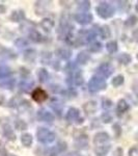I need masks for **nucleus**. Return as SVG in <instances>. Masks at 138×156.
<instances>
[{
	"mask_svg": "<svg viewBox=\"0 0 138 156\" xmlns=\"http://www.w3.org/2000/svg\"><path fill=\"white\" fill-rule=\"evenodd\" d=\"M97 73L101 77H109L113 73V67L108 62H103L97 68Z\"/></svg>",
	"mask_w": 138,
	"mask_h": 156,
	"instance_id": "7",
	"label": "nucleus"
},
{
	"mask_svg": "<svg viewBox=\"0 0 138 156\" xmlns=\"http://www.w3.org/2000/svg\"><path fill=\"white\" fill-rule=\"evenodd\" d=\"M102 107L104 108V109H109V108L112 107V101L110 99H107V98H105V99L102 100Z\"/></svg>",
	"mask_w": 138,
	"mask_h": 156,
	"instance_id": "39",
	"label": "nucleus"
},
{
	"mask_svg": "<svg viewBox=\"0 0 138 156\" xmlns=\"http://www.w3.org/2000/svg\"><path fill=\"white\" fill-rule=\"evenodd\" d=\"M129 109V104L127 103L126 100L124 99H120L119 102H117V105H116V112L119 115H122Z\"/></svg>",
	"mask_w": 138,
	"mask_h": 156,
	"instance_id": "14",
	"label": "nucleus"
},
{
	"mask_svg": "<svg viewBox=\"0 0 138 156\" xmlns=\"http://www.w3.org/2000/svg\"><path fill=\"white\" fill-rule=\"evenodd\" d=\"M28 36H29V39L31 40L32 42H34V43H40V42L42 41V39H43L42 34H40L37 30H36V29H31V30H30Z\"/></svg>",
	"mask_w": 138,
	"mask_h": 156,
	"instance_id": "21",
	"label": "nucleus"
},
{
	"mask_svg": "<svg viewBox=\"0 0 138 156\" xmlns=\"http://www.w3.org/2000/svg\"><path fill=\"white\" fill-rule=\"evenodd\" d=\"M37 119L42 122H46V123H52L54 121V115L49 112L47 109L42 108L37 112Z\"/></svg>",
	"mask_w": 138,
	"mask_h": 156,
	"instance_id": "8",
	"label": "nucleus"
},
{
	"mask_svg": "<svg viewBox=\"0 0 138 156\" xmlns=\"http://www.w3.org/2000/svg\"><path fill=\"white\" fill-rule=\"evenodd\" d=\"M129 156H138V148L134 147L129 151Z\"/></svg>",
	"mask_w": 138,
	"mask_h": 156,
	"instance_id": "42",
	"label": "nucleus"
},
{
	"mask_svg": "<svg viewBox=\"0 0 138 156\" xmlns=\"http://www.w3.org/2000/svg\"><path fill=\"white\" fill-rule=\"evenodd\" d=\"M110 137H109V134L106 132H99L95 135L94 137V143L96 144L97 146H102V145H105L107 142H109Z\"/></svg>",
	"mask_w": 138,
	"mask_h": 156,
	"instance_id": "10",
	"label": "nucleus"
},
{
	"mask_svg": "<svg viewBox=\"0 0 138 156\" xmlns=\"http://www.w3.org/2000/svg\"><path fill=\"white\" fill-rule=\"evenodd\" d=\"M66 149H67V144H64V143H59L56 147L52 148V149L50 150V154L49 155L50 156H56L57 154H59V153L64 152Z\"/></svg>",
	"mask_w": 138,
	"mask_h": 156,
	"instance_id": "17",
	"label": "nucleus"
},
{
	"mask_svg": "<svg viewBox=\"0 0 138 156\" xmlns=\"http://www.w3.org/2000/svg\"><path fill=\"white\" fill-rule=\"evenodd\" d=\"M50 107L56 112V115H58V117H60V115H62V112H64V105H62V103H60L59 101H56V100L51 101V103H50Z\"/></svg>",
	"mask_w": 138,
	"mask_h": 156,
	"instance_id": "15",
	"label": "nucleus"
},
{
	"mask_svg": "<svg viewBox=\"0 0 138 156\" xmlns=\"http://www.w3.org/2000/svg\"><path fill=\"white\" fill-rule=\"evenodd\" d=\"M84 112H86L87 115H91V114H95L97 112V108H98V105H97V102L96 101H88L84 104Z\"/></svg>",
	"mask_w": 138,
	"mask_h": 156,
	"instance_id": "13",
	"label": "nucleus"
},
{
	"mask_svg": "<svg viewBox=\"0 0 138 156\" xmlns=\"http://www.w3.org/2000/svg\"><path fill=\"white\" fill-rule=\"evenodd\" d=\"M106 49H107V51H108L110 54L115 53V52L117 51V49H119V47H117V43L115 41L108 42V43H107V45H106Z\"/></svg>",
	"mask_w": 138,
	"mask_h": 156,
	"instance_id": "29",
	"label": "nucleus"
},
{
	"mask_svg": "<svg viewBox=\"0 0 138 156\" xmlns=\"http://www.w3.org/2000/svg\"><path fill=\"white\" fill-rule=\"evenodd\" d=\"M47 98H48L47 93L44 90L40 89V87H37V89H36L32 92V99L39 103L44 102L45 100H47Z\"/></svg>",
	"mask_w": 138,
	"mask_h": 156,
	"instance_id": "9",
	"label": "nucleus"
},
{
	"mask_svg": "<svg viewBox=\"0 0 138 156\" xmlns=\"http://www.w3.org/2000/svg\"><path fill=\"white\" fill-rule=\"evenodd\" d=\"M24 58L27 60H33L36 58V51L34 50H27V51H25Z\"/></svg>",
	"mask_w": 138,
	"mask_h": 156,
	"instance_id": "36",
	"label": "nucleus"
},
{
	"mask_svg": "<svg viewBox=\"0 0 138 156\" xmlns=\"http://www.w3.org/2000/svg\"><path fill=\"white\" fill-rule=\"evenodd\" d=\"M117 6L120 12H128L130 9V3L128 1H117Z\"/></svg>",
	"mask_w": 138,
	"mask_h": 156,
	"instance_id": "32",
	"label": "nucleus"
},
{
	"mask_svg": "<svg viewBox=\"0 0 138 156\" xmlns=\"http://www.w3.org/2000/svg\"><path fill=\"white\" fill-rule=\"evenodd\" d=\"M56 55L58 57H60L61 59L67 60L72 56V51L69 49H66V48H61V49L56 50Z\"/></svg>",
	"mask_w": 138,
	"mask_h": 156,
	"instance_id": "18",
	"label": "nucleus"
},
{
	"mask_svg": "<svg viewBox=\"0 0 138 156\" xmlns=\"http://www.w3.org/2000/svg\"><path fill=\"white\" fill-rule=\"evenodd\" d=\"M96 12L101 18L108 19V18H111L114 15L115 9L111 4L106 3V2H101V3L96 7Z\"/></svg>",
	"mask_w": 138,
	"mask_h": 156,
	"instance_id": "3",
	"label": "nucleus"
},
{
	"mask_svg": "<svg viewBox=\"0 0 138 156\" xmlns=\"http://www.w3.org/2000/svg\"><path fill=\"white\" fill-rule=\"evenodd\" d=\"M78 3V7L82 11H88L90 7V2L89 1H77Z\"/></svg>",
	"mask_w": 138,
	"mask_h": 156,
	"instance_id": "37",
	"label": "nucleus"
},
{
	"mask_svg": "<svg viewBox=\"0 0 138 156\" xmlns=\"http://www.w3.org/2000/svg\"><path fill=\"white\" fill-rule=\"evenodd\" d=\"M36 137L37 140L43 143V144H51L52 142L55 140V137L56 136H55V133L52 132L51 130L41 127L36 131Z\"/></svg>",
	"mask_w": 138,
	"mask_h": 156,
	"instance_id": "2",
	"label": "nucleus"
},
{
	"mask_svg": "<svg viewBox=\"0 0 138 156\" xmlns=\"http://www.w3.org/2000/svg\"><path fill=\"white\" fill-rule=\"evenodd\" d=\"M124 81H125L124 76H122V75H117V76H115L113 79H112V85L115 87H120V85L124 83Z\"/></svg>",
	"mask_w": 138,
	"mask_h": 156,
	"instance_id": "30",
	"label": "nucleus"
},
{
	"mask_svg": "<svg viewBox=\"0 0 138 156\" xmlns=\"http://www.w3.org/2000/svg\"><path fill=\"white\" fill-rule=\"evenodd\" d=\"M25 19V12L23 11H15L12 12L11 20L14 22H21Z\"/></svg>",
	"mask_w": 138,
	"mask_h": 156,
	"instance_id": "19",
	"label": "nucleus"
},
{
	"mask_svg": "<svg viewBox=\"0 0 138 156\" xmlns=\"http://www.w3.org/2000/svg\"><path fill=\"white\" fill-rule=\"evenodd\" d=\"M132 37H133V40L138 43V28H136L132 32Z\"/></svg>",
	"mask_w": 138,
	"mask_h": 156,
	"instance_id": "44",
	"label": "nucleus"
},
{
	"mask_svg": "<svg viewBox=\"0 0 138 156\" xmlns=\"http://www.w3.org/2000/svg\"><path fill=\"white\" fill-rule=\"evenodd\" d=\"M66 119L69 123H78V124H81L83 122V119L80 118V112L75 107H71L67 110Z\"/></svg>",
	"mask_w": 138,
	"mask_h": 156,
	"instance_id": "5",
	"label": "nucleus"
},
{
	"mask_svg": "<svg viewBox=\"0 0 138 156\" xmlns=\"http://www.w3.org/2000/svg\"><path fill=\"white\" fill-rule=\"evenodd\" d=\"M74 20L80 25H87L91 23L94 17L90 12H78V14L74 15Z\"/></svg>",
	"mask_w": 138,
	"mask_h": 156,
	"instance_id": "6",
	"label": "nucleus"
},
{
	"mask_svg": "<svg viewBox=\"0 0 138 156\" xmlns=\"http://www.w3.org/2000/svg\"><path fill=\"white\" fill-rule=\"evenodd\" d=\"M4 135L11 140H14L16 136H15V133L12 131V129L9 126H5L4 127Z\"/></svg>",
	"mask_w": 138,
	"mask_h": 156,
	"instance_id": "33",
	"label": "nucleus"
},
{
	"mask_svg": "<svg viewBox=\"0 0 138 156\" xmlns=\"http://www.w3.org/2000/svg\"><path fill=\"white\" fill-rule=\"evenodd\" d=\"M137 58H138V54H137Z\"/></svg>",
	"mask_w": 138,
	"mask_h": 156,
	"instance_id": "47",
	"label": "nucleus"
},
{
	"mask_svg": "<svg viewBox=\"0 0 138 156\" xmlns=\"http://www.w3.org/2000/svg\"><path fill=\"white\" fill-rule=\"evenodd\" d=\"M117 60H119V62L122 65H125V66H127V65H129L130 62H131L132 58H131V56H130V54L122 53L119 57H117Z\"/></svg>",
	"mask_w": 138,
	"mask_h": 156,
	"instance_id": "26",
	"label": "nucleus"
},
{
	"mask_svg": "<svg viewBox=\"0 0 138 156\" xmlns=\"http://www.w3.org/2000/svg\"><path fill=\"white\" fill-rule=\"evenodd\" d=\"M110 148H111L110 145L97 146L96 149H95V153L97 154V156H105L110 151Z\"/></svg>",
	"mask_w": 138,
	"mask_h": 156,
	"instance_id": "16",
	"label": "nucleus"
},
{
	"mask_svg": "<svg viewBox=\"0 0 138 156\" xmlns=\"http://www.w3.org/2000/svg\"><path fill=\"white\" fill-rule=\"evenodd\" d=\"M0 85H1V87H3V89L12 90V87H15V79L14 78H6V79H3L0 82Z\"/></svg>",
	"mask_w": 138,
	"mask_h": 156,
	"instance_id": "24",
	"label": "nucleus"
},
{
	"mask_svg": "<svg viewBox=\"0 0 138 156\" xmlns=\"http://www.w3.org/2000/svg\"><path fill=\"white\" fill-rule=\"evenodd\" d=\"M137 136H138V134H137Z\"/></svg>",
	"mask_w": 138,
	"mask_h": 156,
	"instance_id": "48",
	"label": "nucleus"
},
{
	"mask_svg": "<svg viewBox=\"0 0 138 156\" xmlns=\"http://www.w3.org/2000/svg\"><path fill=\"white\" fill-rule=\"evenodd\" d=\"M99 34L102 39H108V37H111V30L107 25H103L102 27H100Z\"/></svg>",
	"mask_w": 138,
	"mask_h": 156,
	"instance_id": "23",
	"label": "nucleus"
},
{
	"mask_svg": "<svg viewBox=\"0 0 138 156\" xmlns=\"http://www.w3.org/2000/svg\"><path fill=\"white\" fill-rule=\"evenodd\" d=\"M107 87V83L105 81V79L99 75H95L90 78L88 82V90L91 93H98L101 92V90H105Z\"/></svg>",
	"mask_w": 138,
	"mask_h": 156,
	"instance_id": "1",
	"label": "nucleus"
},
{
	"mask_svg": "<svg viewBox=\"0 0 138 156\" xmlns=\"http://www.w3.org/2000/svg\"><path fill=\"white\" fill-rule=\"evenodd\" d=\"M34 82L33 80H28V79H23L19 84V87H20V90L24 93H29L31 90L32 87H33Z\"/></svg>",
	"mask_w": 138,
	"mask_h": 156,
	"instance_id": "11",
	"label": "nucleus"
},
{
	"mask_svg": "<svg viewBox=\"0 0 138 156\" xmlns=\"http://www.w3.org/2000/svg\"><path fill=\"white\" fill-rule=\"evenodd\" d=\"M76 145L79 148H86L87 146V136L86 135H80L76 138Z\"/></svg>",
	"mask_w": 138,
	"mask_h": 156,
	"instance_id": "28",
	"label": "nucleus"
},
{
	"mask_svg": "<svg viewBox=\"0 0 138 156\" xmlns=\"http://www.w3.org/2000/svg\"><path fill=\"white\" fill-rule=\"evenodd\" d=\"M6 156H16V155H14V154H11V153H9V154H7Z\"/></svg>",
	"mask_w": 138,
	"mask_h": 156,
	"instance_id": "45",
	"label": "nucleus"
},
{
	"mask_svg": "<svg viewBox=\"0 0 138 156\" xmlns=\"http://www.w3.org/2000/svg\"><path fill=\"white\" fill-rule=\"evenodd\" d=\"M137 22H138V18L136 16H134V15H133V16H130L129 18L125 21V25L128 26V27H132V26H134Z\"/></svg>",
	"mask_w": 138,
	"mask_h": 156,
	"instance_id": "31",
	"label": "nucleus"
},
{
	"mask_svg": "<svg viewBox=\"0 0 138 156\" xmlns=\"http://www.w3.org/2000/svg\"><path fill=\"white\" fill-rule=\"evenodd\" d=\"M89 50L91 52H99L102 50V44L100 42H94L89 45Z\"/></svg>",
	"mask_w": 138,
	"mask_h": 156,
	"instance_id": "35",
	"label": "nucleus"
},
{
	"mask_svg": "<svg viewBox=\"0 0 138 156\" xmlns=\"http://www.w3.org/2000/svg\"><path fill=\"white\" fill-rule=\"evenodd\" d=\"M132 90H133V92H134V94L138 97V80H136V81L133 82Z\"/></svg>",
	"mask_w": 138,
	"mask_h": 156,
	"instance_id": "41",
	"label": "nucleus"
},
{
	"mask_svg": "<svg viewBox=\"0 0 138 156\" xmlns=\"http://www.w3.org/2000/svg\"><path fill=\"white\" fill-rule=\"evenodd\" d=\"M136 11L138 12V2H137V4H136Z\"/></svg>",
	"mask_w": 138,
	"mask_h": 156,
	"instance_id": "46",
	"label": "nucleus"
},
{
	"mask_svg": "<svg viewBox=\"0 0 138 156\" xmlns=\"http://www.w3.org/2000/svg\"><path fill=\"white\" fill-rule=\"evenodd\" d=\"M15 45H16L18 48H25V47L28 46V42L27 40L23 39V37H19L15 41Z\"/></svg>",
	"mask_w": 138,
	"mask_h": 156,
	"instance_id": "34",
	"label": "nucleus"
},
{
	"mask_svg": "<svg viewBox=\"0 0 138 156\" xmlns=\"http://www.w3.org/2000/svg\"><path fill=\"white\" fill-rule=\"evenodd\" d=\"M21 142L25 147H30L32 144V142H33L32 135L29 134V133H24V134H22V136H21Z\"/></svg>",
	"mask_w": 138,
	"mask_h": 156,
	"instance_id": "25",
	"label": "nucleus"
},
{
	"mask_svg": "<svg viewBox=\"0 0 138 156\" xmlns=\"http://www.w3.org/2000/svg\"><path fill=\"white\" fill-rule=\"evenodd\" d=\"M67 82L72 87H79L83 83V77H82L80 70L76 69L70 73V76L67 78Z\"/></svg>",
	"mask_w": 138,
	"mask_h": 156,
	"instance_id": "4",
	"label": "nucleus"
},
{
	"mask_svg": "<svg viewBox=\"0 0 138 156\" xmlns=\"http://www.w3.org/2000/svg\"><path fill=\"white\" fill-rule=\"evenodd\" d=\"M89 58H90V55L88 54V52L82 51V52H80L78 54V56H77V62L80 65H85L89 60Z\"/></svg>",
	"mask_w": 138,
	"mask_h": 156,
	"instance_id": "20",
	"label": "nucleus"
},
{
	"mask_svg": "<svg viewBox=\"0 0 138 156\" xmlns=\"http://www.w3.org/2000/svg\"><path fill=\"white\" fill-rule=\"evenodd\" d=\"M15 126H16L17 129H19V130H24L27 128L26 123L23 122L22 120H17L16 122H15Z\"/></svg>",
	"mask_w": 138,
	"mask_h": 156,
	"instance_id": "38",
	"label": "nucleus"
},
{
	"mask_svg": "<svg viewBox=\"0 0 138 156\" xmlns=\"http://www.w3.org/2000/svg\"><path fill=\"white\" fill-rule=\"evenodd\" d=\"M113 129H114L115 134H116L117 136H119V135L120 134V131H122V130H120V126H119V124H115L114 126H113Z\"/></svg>",
	"mask_w": 138,
	"mask_h": 156,
	"instance_id": "43",
	"label": "nucleus"
},
{
	"mask_svg": "<svg viewBox=\"0 0 138 156\" xmlns=\"http://www.w3.org/2000/svg\"><path fill=\"white\" fill-rule=\"evenodd\" d=\"M102 121L104 123H110L112 121V117H111V115L109 114V112H104V114L102 115Z\"/></svg>",
	"mask_w": 138,
	"mask_h": 156,
	"instance_id": "40",
	"label": "nucleus"
},
{
	"mask_svg": "<svg viewBox=\"0 0 138 156\" xmlns=\"http://www.w3.org/2000/svg\"><path fill=\"white\" fill-rule=\"evenodd\" d=\"M11 75H12V71L9 67H6V66L0 67V78H1V79H6V78L9 77Z\"/></svg>",
	"mask_w": 138,
	"mask_h": 156,
	"instance_id": "27",
	"label": "nucleus"
},
{
	"mask_svg": "<svg viewBox=\"0 0 138 156\" xmlns=\"http://www.w3.org/2000/svg\"><path fill=\"white\" fill-rule=\"evenodd\" d=\"M37 77H39V80L42 83H45L49 79V73L46 69H40L37 71Z\"/></svg>",
	"mask_w": 138,
	"mask_h": 156,
	"instance_id": "22",
	"label": "nucleus"
},
{
	"mask_svg": "<svg viewBox=\"0 0 138 156\" xmlns=\"http://www.w3.org/2000/svg\"><path fill=\"white\" fill-rule=\"evenodd\" d=\"M41 27L46 32H50L54 27V21L52 19H49V18L43 19L41 21Z\"/></svg>",
	"mask_w": 138,
	"mask_h": 156,
	"instance_id": "12",
	"label": "nucleus"
}]
</instances>
